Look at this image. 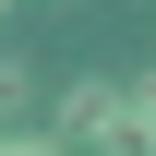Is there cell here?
I'll return each instance as SVG.
<instances>
[{"label":"cell","instance_id":"obj_1","mask_svg":"<svg viewBox=\"0 0 156 156\" xmlns=\"http://www.w3.org/2000/svg\"><path fill=\"white\" fill-rule=\"evenodd\" d=\"M60 120H72V144H84V156H156V144H144L132 84H72V96H60Z\"/></svg>","mask_w":156,"mask_h":156},{"label":"cell","instance_id":"obj_3","mask_svg":"<svg viewBox=\"0 0 156 156\" xmlns=\"http://www.w3.org/2000/svg\"><path fill=\"white\" fill-rule=\"evenodd\" d=\"M0 156H72L60 132H0Z\"/></svg>","mask_w":156,"mask_h":156},{"label":"cell","instance_id":"obj_2","mask_svg":"<svg viewBox=\"0 0 156 156\" xmlns=\"http://www.w3.org/2000/svg\"><path fill=\"white\" fill-rule=\"evenodd\" d=\"M24 108H36V72H24V60H0V132H24Z\"/></svg>","mask_w":156,"mask_h":156}]
</instances>
